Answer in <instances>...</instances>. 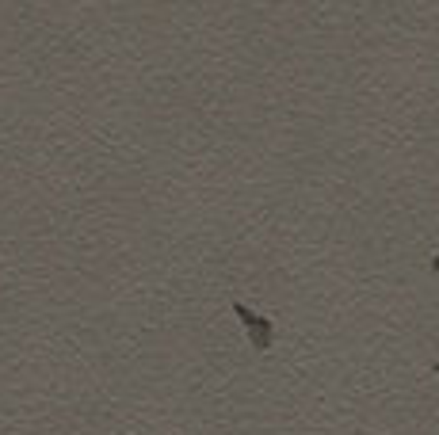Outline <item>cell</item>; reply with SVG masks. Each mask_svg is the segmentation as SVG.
Instances as JSON below:
<instances>
[{
  "label": "cell",
  "mask_w": 439,
  "mask_h": 435,
  "mask_svg": "<svg viewBox=\"0 0 439 435\" xmlns=\"http://www.w3.org/2000/svg\"><path fill=\"white\" fill-rule=\"evenodd\" d=\"M432 271H439V256H436V264H432Z\"/></svg>",
  "instance_id": "cell-2"
},
{
  "label": "cell",
  "mask_w": 439,
  "mask_h": 435,
  "mask_svg": "<svg viewBox=\"0 0 439 435\" xmlns=\"http://www.w3.org/2000/svg\"><path fill=\"white\" fill-rule=\"evenodd\" d=\"M233 313L245 321V328H248V336H252V348H256V351H267V348H271V340H275L271 321L256 317V313H252L248 305H241V302H233Z\"/></svg>",
  "instance_id": "cell-1"
}]
</instances>
